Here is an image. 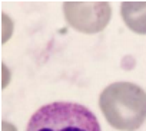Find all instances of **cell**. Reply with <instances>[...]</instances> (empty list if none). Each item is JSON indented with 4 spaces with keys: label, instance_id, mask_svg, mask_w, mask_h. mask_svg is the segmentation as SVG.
<instances>
[{
    "label": "cell",
    "instance_id": "cell-1",
    "mask_svg": "<svg viewBox=\"0 0 146 131\" xmlns=\"http://www.w3.org/2000/svg\"><path fill=\"white\" fill-rule=\"evenodd\" d=\"M106 121L116 130L135 131L146 120V92L132 82H115L99 99Z\"/></svg>",
    "mask_w": 146,
    "mask_h": 131
},
{
    "label": "cell",
    "instance_id": "cell-2",
    "mask_svg": "<svg viewBox=\"0 0 146 131\" xmlns=\"http://www.w3.org/2000/svg\"><path fill=\"white\" fill-rule=\"evenodd\" d=\"M26 131H102L96 115L75 102H52L39 108Z\"/></svg>",
    "mask_w": 146,
    "mask_h": 131
},
{
    "label": "cell",
    "instance_id": "cell-3",
    "mask_svg": "<svg viewBox=\"0 0 146 131\" xmlns=\"http://www.w3.org/2000/svg\"><path fill=\"white\" fill-rule=\"evenodd\" d=\"M67 23L83 33H96L105 29L110 19L109 3H64Z\"/></svg>",
    "mask_w": 146,
    "mask_h": 131
},
{
    "label": "cell",
    "instance_id": "cell-4",
    "mask_svg": "<svg viewBox=\"0 0 146 131\" xmlns=\"http://www.w3.org/2000/svg\"><path fill=\"white\" fill-rule=\"evenodd\" d=\"M122 17L130 30L146 35V2H125L122 5Z\"/></svg>",
    "mask_w": 146,
    "mask_h": 131
}]
</instances>
